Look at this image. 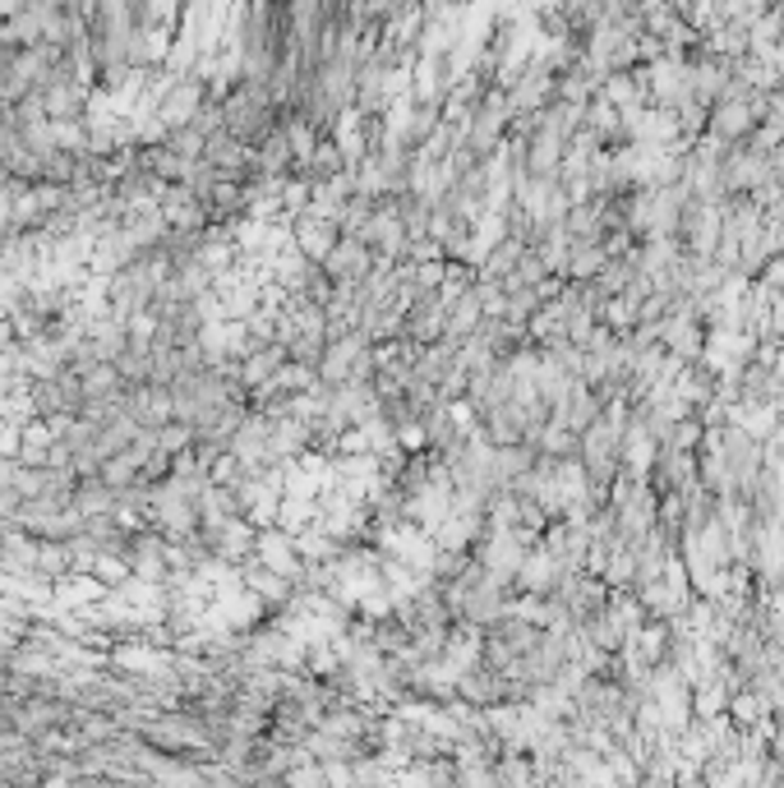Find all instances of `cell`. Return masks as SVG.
Returning a JSON list of instances; mask_svg holds the SVG:
<instances>
[{"label": "cell", "instance_id": "6da1fadb", "mask_svg": "<svg viewBox=\"0 0 784 788\" xmlns=\"http://www.w3.org/2000/svg\"><path fill=\"white\" fill-rule=\"evenodd\" d=\"M361 240L370 244V254H374L378 263H401V259H407L411 236H407V227H401L393 198H378V208L370 213V221L361 227Z\"/></svg>", "mask_w": 784, "mask_h": 788}, {"label": "cell", "instance_id": "8992f818", "mask_svg": "<svg viewBox=\"0 0 784 788\" xmlns=\"http://www.w3.org/2000/svg\"><path fill=\"white\" fill-rule=\"evenodd\" d=\"M757 129V106L752 93L748 98H715L706 111V134L720 144H743L748 134Z\"/></svg>", "mask_w": 784, "mask_h": 788}, {"label": "cell", "instance_id": "5bb4252c", "mask_svg": "<svg viewBox=\"0 0 784 788\" xmlns=\"http://www.w3.org/2000/svg\"><path fill=\"white\" fill-rule=\"evenodd\" d=\"M535 453H545V457H577V430H568L564 420L549 415L541 438H535Z\"/></svg>", "mask_w": 784, "mask_h": 788}, {"label": "cell", "instance_id": "7a4b0ae2", "mask_svg": "<svg viewBox=\"0 0 784 788\" xmlns=\"http://www.w3.org/2000/svg\"><path fill=\"white\" fill-rule=\"evenodd\" d=\"M554 604H564V609L572 614V623L581 627L587 618H595L604 609V599H610V585H604V576L595 572H564V581L554 585Z\"/></svg>", "mask_w": 784, "mask_h": 788}, {"label": "cell", "instance_id": "52a82bcc", "mask_svg": "<svg viewBox=\"0 0 784 788\" xmlns=\"http://www.w3.org/2000/svg\"><path fill=\"white\" fill-rule=\"evenodd\" d=\"M374 267H378V259L370 254V244H365L361 236H342L338 244H332V254L323 259V273L332 277V286H355V282H365Z\"/></svg>", "mask_w": 784, "mask_h": 788}, {"label": "cell", "instance_id": "8fae6325", "mask_svg": "<svg viewBox=\"0 0 784 788\" xmlns=\"http://www.w3.org/2000/svg\"><path fill=\"white\" fill-rule=\"evenodd\" d=\"M627 655L633 660H641V664H660V660H669V623L664 618H646L633 637H627Z\"/></svg>", "mask_w": 784, "mask_h": 788}, {"label": "cell", "instance_id": "4fadbf2b", "mask_svg": "<svg viewBox=\"0 0 784 788\" xmlns=\"http://www.w3.org/2000/svg\"><path fill=\"white\" fill-rule=\"evenodd\" d=\"M775 710H771V701L761 696L757 687H738L734 696H729V719L738 729H757V724H766Z\"/></svg>", "mask_w": 784, "mask_h": 788}, {"label": "cell", "instance_id": "3957f363", "mask_svg": "<svg viewBox=\"0 0 784 788\" xmlns=\"http://www.w3.org/2000/svg\"><path fill=\"white\" fill-rule=\"evenodd\" d=\"M342 240V227H338V217L332 213H323V208H300L296 213V221H291V244L305 254V259H314V263H323L328 254H332V244Z\"/></svg>", "mask_w": 784, "mask_h": 788}, {"label": "cell", "instance_id": "ba28073f", "mask_svg": "<svg viewBox=\"0 0 784 788\" xmlns=\"http://www.w3.org/2000/svg\"><path fill=\"white\" fill-rule=\"evenodd\" d=\"M236 576H240L245 591H254V595L268 604V609H286V604L300 595V585H296V581L282 576V572H273V568H263L259 558H250V562L240 558V562H236Z\"/></svg>", "mask_w": 784, "mask_h": 788}, {"label": "cell", "instance_id": "277c9868", "mask_svg": "<svg viewBox=\"0 0 784 788\" xmlns=\"http://www.w3.org/2000/svg\"><path fill=\"white\" fill-rule=\"evenodd\" d=\"M254 558L263 562V568L291 576L296 585H300V576H305V553H300V545H296V530H286V526H263V530H254Z\"/></svg>", "mask_w": 784, "mask_h": 788}, {"label": "cell", "instance_id": "7c38bea8", "mask_svg": "<svg viewBox=\"0 0 784 788\" xmlns=\"http://www.w3.org/2000/svg\"><path fill=\"white\" fill-rule=\"evenodd\" d=\"M604 263H610L604 240H572V254H568V263H564V277H568V282H591Z\"/></svg>", "mask_w": 784, "mask_h": 788}, {"label": "cell", "instance_id": "9c48e42d", "mask_svg": "<svg viewBox=\"0 0 784 788\" xmlns=\"http://www.w3.org/2000/svg\"><path fill=\"white\" fill-rule=\"evenodd\" d=\"M558 581H564V568H558V558L545 545H531L518 562V576H512V585H518L522 595H554Z\"/></svg>", "mask_w": 784, "mask_h": 788}, {"label": "cell", "instance_id": "5b68a950", "mask_svg": "<svg viewBox=\"0 0 784 788\" xmlns=\"http://www.w3.org/2000/svg\"><path fill=\"white\" fill-rule=\"evenodd\" d=\"M503 93H508V111L512 116H535L549 98H554V75L545 70V65H535V60H526L518 75H512L508 83H499Z\"/></svg>", "mask_w": 784, "mask_h": 788}, {"label": "cell", "instance_id": "30bf717a", "mask_svg": "<svg viewBox=\"0 0 784 788\" xmlns=\"http://www.w3.org/2000/svg\"><path fill=\"white\" fill-rule=\"evenodd\" d=\"M595 415H600V397H595V388H591L587 378H577V382H572V392L554 407V420H564L568 430H577V434L587 430V424H591Z\"/></svg>", "mask_w": 784, "mask_h": 788}]
</instances>
